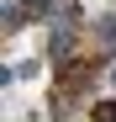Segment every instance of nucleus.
<instances>
[{"label": "nucleus", "instance_id": "f257e3e1", "mask_svg": "<svg viewBox=\"0 0 116 122\" xmlns=\"http://www.w3.org/2000/svg\"><path fill=\"white\" fill-rule=\"evenodd\" d=\"M90 80H95V58H63L58 64V85L63 90H90Z\"/></svg>", "mask_w": 116, "mask_h": 122}, {"label": "nucleus", "instance_id": "f03ea898", "mask_svg": "<svg viewBox=\"0 0 116 122\" xmlns=\"http://www.w3.org/2000/svg\"><path fill=\"white\" fill-rule=\"evenodd\" d=\"M69 101H74V90H63V85H58V90H53V106H48V112H53L58 122H63V117L74 112V106H69Z\"/></svg>", "mask_w": 116, "mask_h": 122}, {"label": "nucleus", "instance_id": "7ed1b4c3", "mask_svg": "<svg viewBox=\"0 0 116 122\" xmlns=\"http://www.w3.org/2000/svg\"><path fill=\"white\" fill-rule=\"evenodd\" d=\"M16 11H21L27 21H37V16H48V11H53V0H21Z\"/></svg>", "mask_w": 116, "mask_h": 122}, {"label": "nucleus", "instance_id": "20e7f679", "mask_svg": "<svg viewBox=\"0 0 116 122\" xmlns=\"http://www.w3.org/2000/svg\"><path fill=\"white\" fill-rule=\"evenodd\" d=\"M48 53H53V58H63V53H69V27H58V32H53V43H48Z\"/></svg>", "mask_w": 116, "mask_h": 122}, {"label": "nucleus", "instance_id": "39448f33", "mask_svg": "<svg viewBox=\"0 0 116 122\" xmlns=\"http://www.w3.org/2000/svg\"><path fill=\"white\" fill-rule=\"evenodd\" d=\"M90 122H116V101H100V106L90 112Z\"/></svg>", "mask_w": 116, "mask_h": 122}]
</instances>
